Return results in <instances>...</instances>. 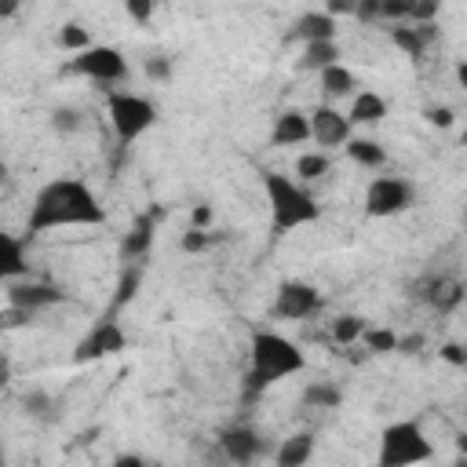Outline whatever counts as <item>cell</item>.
Wrapping results in <instances>:
<instances>
[{
  "instance_id": "b9f144b4",
  "label": "cell",
  "mask_w": 467,
  "mask_h": 467,
  "mask_svg": "<svg viewBox=\"0 0 467 467\" xmlns=\"http://www.w3.org/2000/svg\"><path fill=\"white\" fill-rule=\"evenodd\" d=\"M420 347H423V336H420V332L398 339V350H401V354H420Z\"/></svg>"
},
{
  "instance_id": "f6af8a7d",
  "label": "cell",
  "mask_w": 467,
  "mask_h": 467,
  "mask_svg": "<svg viewBox=\"0 0 467 467\" xmlns=\"http://www.w3.org/2000/svg\"><path fill=\"white\" fill-rule=\"evenodd\" d=\"M456 80H460V88L467 91V62H460V66H456Z\"/></svg>"
},
{
  "instance_id": "7402d4cb",
  "label": "cell",
  "mask_w": 467,
  "mask_h": 467,
  "mask_svg": "<svg viewBox=\"0 0 467 467\" xmlns=\"http://www.w3.org/2000/svg\"><path fill=\"white\" fill-rule=\"evenodd\" d=\"M139 285H142V266H124V270H120V281H117V292H113V299H109V314H106V317H113L117 310H124V306L135 299Z\"/></svg>"
},
{
  "instance_id": "4fadbf2b",
  "label": "cell",
  "mask_w": 467,
  "mask_h": 467,
  "mask_svg": "<svg viewBox=\"0 0 467 467\" xmlns=\"http://www.w3.org/2000/svg\"><path fill=\"white\" fill-rule=\"evenodd\" d=\"M157 219H161V212H157V208H153V212L135 215L131 230L120 237V259H124V266H146V255H150V244H153Z\"/></svg>"
},
{
  "instance_id": "2e32d148",
  "label": "cell",
  "mask_w": 467,
  "mask_h": 467,
  "mask_svg": "<svg viewBox=\"0 0 467 467\" xmlns=\"http://www.w3.org/2000/svg\"><path fill=\"white\" fill-rule=\"evenodd\" d=\"M288 40H306V44H317V40H336V18L328 11H306L296 18V26L288 29Z\"/></svg>"
},
{
  "instance_id": "83f0119b",
  "label": "cell",
  "mask_w": 467,
  "mask_h": 467,
  "mask_svg": "<svg viewBox=\"0 0 467 467\" xmlns=\"http://www.w3.org/2000/svg\"><path fill=\"white\" fill-rule=\"evenodd\" d=\"M328 157H325V150H314V153H303L299 161H296V175L303 179V182H314V179H321V175H328Z\"/></svg>"
},
{
  "instance_id": "bcb514c9",
  "label": "cell",
  "mask_w": 467,
  "mask_h": 467,
  "mask_svg": "<svg viewBox=\"0 0 467 467\" xmlns=\"http://www.w3.org/2000/svg\"><path fill=\"white\" fill-rule=\"evenodd\" d=\"M452 467H467V456H456V460H452Z\"/></svg>"
},
{
  "instance_id": "d4e9b609",
  "label": "cell",
  "mask_w": 467,
  "mask_h": 467,
  "mask_svg": "<svg viewBox=\"0 0 467 467\" xmlns=\"http://www.w3.org/2000/svg\"><path fill=\"white\" fill-rule=\"evenodd\" d=\"M347 153H350V161H358L361 168H383V164H387V150H383L376 139H350V142H347Z\"/></svg>"
},
{
  "instance_id": "8992f818",
  "label": "cell",
  "mask_w": 467,
  "mask_h": 467,
  "mask_svg": "<svg viewBox=\"0 0 467 467\" xmlns=\"http://www.w3.org/2000/svg\"><path fill=\"white\" fill-rule=\"evenodd\" d=\"M69 69L80 73V77H91V80H99V84H120V80L128 77V58H124L120 47L95 44V47L73 55Z\"/></svg>"
},
{
  "instance_id": "8fae6325",
  "label": "cell",
  "mask_w": 467,
  "mask_h": 467,
  "mask_svg": "<svg viewBox=\"0 0 467 467\" xmlns=\"http://www.w3.org/2000/svg\"><path fill=\"white\" fill-rule=\"evenodd\" d=\"M412 296L420 303H427L431 310L449 314V310H456L463 303V281H456L449 274H427V277L412 281Z\"/></svg>"
},
{
  "instance_id": "6da1fadb",
  "label": "cell",
  "mask_w": 467,
  "mask_h": 467,
  "mask_svg": "<svg viewBox=\"0 0 467 467\" xmlns=\"http://www.w3.org/2000/svg\"><path fill=\"white\" fill-rule=\"evenodd\" d=\"M102 223H106V208L88 182L51 179L36 190V197L29 204L26 234L36 237V234L58 230V226H102Z\"/></svg>"
},
{
  "instance_id": "f1b7e54d",
  "label": "cell",
  "mask_w": 467,
  "mask_h": 467,
  "mask_svg": "<svg viewBox=\"0 0 467 467\" xmlns=\"http://www.w3.org/2000/svg\"><path fill=\"white\" fill-rule=\"evenodd\" d=\"M58 44L66 47V51H88V47H95L91 44V29H84V26H77V22H66L62 29H58Z\"/></svg>"
},
{
  "instance_id": "836d02e7",
  "label": "cell",
  "mask_w": 467,
  "mask_h": 467,
  "mask_svg": "<svg viewBox=\"0 0 467 467\" xmlns=\"http://www.w3.org/2000/svg\"><path fill=\"white\" fill-rule=\"evenodd\" d=\"M379 11H383V18H390V22H409V11H412V0H379Z\"/></svg>"
},
{
  "instance_id": "7a4b0ae2",
  "label": "cell",
  "mask_w": 467,
  "mask_h": 467,
  "mask_svg": "<svg viewBox=\"0 0 467 467\" xmlns=\"http://www.w3.org/2000/svg\"><path fill=\"white\" fill-rule=\"evenodd\" d=\"M252 365H248V376H244V401L252 405L266 387H274L277 379L285 376H296L306 368V358L303 350L285 339L281 332H270V328H255L252 332V350H248Z\"/></svg>"
},
{
  "instance_id": "5bb4252c",
  "label": "cell",
  "mask_w": 467,
  "mask_h": 467,
  "mask_svg": "<svg viewBox=\"0 0 467 467\" xmlns=\"http://www.w3.org/2000/svg\"><path fill=\"white\" fill-rule=\"evenodd\" d=\"M310 139H314L321 150H328V146H347V142H350V120H347L339 109H332V106H317V109L310 113Z\"/></svg>"
},
{
  "instance_id": "7c38bea8",
  "label": "cell",
  "mask_w": 467,
  "mask_h": 467,
  "mask_svg": "<svg viewBox=\"0 0 467 467\" xmlns=\"http://www.w3.org/2000/svg\"><path fill=\"white\" fill-rule=\"evenodd\" d=\"M215 441H219V449H223V456H226L230 467H248V463H255V460L270 449L263 434H255L252 427H241V423L226 427Z\"/></svg>"
},
{
  "instance_id": "f35d334b",
  "label": "cell",
  "mask_w": 467,
  "mask_h": 467,
  "mask_svg": "<svg viewBox=\"0 0 467 467\" xmlns=\"http://www.w3.org/2000/svg\"><path fill=\"white\" fill-rule=\"evenodd\" d=\"M423 117H427V124H434V128H449V124H452V109H449V106H431Z\"/></svg>"
},
{
  "instance_id": "603a6c76",
  "label": "cell",
  "mask_w": 467,
  "mask_h": 467,
  "mask_svg": "<svg viewBox=\"0 0 467 467\" xmlns=\"http://www.w3.org/2000/svg\"><path fill=\"white\" fill-rule=\"evenodd\" d=\"M339 401H343V390L332 379H314L303 390V405L306 409H339Z\"/></svg>"
},
{
  "instance_id": "4dcf8cb0",
  "label": "cell",
  "mask_w": 467,
  "mask_h": 467,
  "mask_svg": "<svg viewBox=\"0 0 467 467\" xmlns=\"http://www.w3.org/2000/svg\"><path fill=\"white\" fill-rule=\"evenodd\" d=\"M223 241V234H212V230H186L182 234V252L186 255H201V252H208L212 244H219Z\"/></svg>"
},
{
  "instance_id": "ba28073f",
  "label": "cell",
  "mask_w": 467,
  "mask_h": 467,
  "mask_svg": "<svg viewBox=\"0 0 467 467\" xmlns=\"http://www.w3.org/2000/svg\"><path fill=\"white\" fill-rule=\"evenodd\" d=\"M321 310V292L306 281H281L274 296V317L281 321H303Z\"/></svg>"
},
{
  "instance_id": "e575fe53",
  "label": "cell",
  "mask_w": 467,
  "mask_h": 467,
  "mask_svg": "<svg viewBox=\"0 0 467 467\" xmlns=\"http://www.w3.org/2000/svg\"><path fill=\"white\" fill-rule=\"evenodd\" d=\"M354 18H358V22H383L379 0H358V7H354Z\"/></svg>"
},
{
  "instance_id": "8d00e7d4",
  "label": "cell",
  "mask_w": 467,
  "mask_h": 467,
  "mask_svg": "<svg viewBox=\"0 0 467 467\" xmlns=\"http://www.w3.org/2000/svg\"><path fill=\"white\" fill-rule=\"evenodd\" d=\"M212 219H215L212 204H197V208H193V215H190V230H208V226H212Z\"/></svg>"
},
{
  "instance_id": "ab89813d",
  "label": "cell",
  "mask_w": 467,
  "mask_h": 467,
  "mask_svg": "<svg viewBox=\"0 0 467 467\" xmlns=\"http://www.w3.org/2000/svg\"><path fill=\"white\" fill-rule=\"evenodd\" d=\"M33 314L29 310H18V306H7L4 310V328H18V325H29Z\"/></svg>"
},
{
  "instance_id": "e0dca14e",
  "label": "cell",
  "mask_w": 467,
  "mask_h": 467,
  "mask_svg": "<svg viewBox=\"0 0 467 467\" xmlns=\"http://www.w3.org/2000/svg\"><path fill=\"white\" fill-rule=\"evenodd\" d=\"M310 139V117L299 113V109H285L277 113L274 120V131H270V142L274 146H299Z\"/></svg>"
},
{
  "instance_id": "ac0fdd59",
  "label": "cell",
  "mask_w": 467,
  "mask_h": 467,
  "mask_svg": "<svg viewBox=\"0 0 467 467\" xmlns=\"http://www.w3.org/2000/svg\"><path fill=\"white\" fill-rule=\"evenodd\" d=\"M26 274H29L26 241L15 237V234H0V277H4V285L7 281H22Z\"/></svg>"
},
{
  "instance_id": "3957f363",
  "label": "cell",
  "mask_w": 467,
  "mask_h": 467,
  "mask_svg": "<svg viewBox=\"0 0 467 467\" xmlns=\"http://www.w3.org/2000/svg\"><path fill=\"white\" fill-rule=\"evenodd\" d=\"M263 190H266V201H270V223H274L277 234H288V230H299V226L321 219V204H317V201H314L292 175L266 171V175H263Z\"/></svg>"
},
{
  "instance_id": "9c48e42d",
  "label": "cell",
  "mask_w": 467,
  "mask_h": 467,
  "mask_svg": "<svg viewBox=\"0 0 467 467\" xmlns=\"http://www.w3.org/2000/svg\"><path fill=\"white\" fill-rule=\"evenodd\" d=\"M128 347V336L124 328L113 321V317H102L73 350V361L84 365V361H99V358H109V354H120Z\"/></svg>"
},
{
  "instance_id": "d6a6232c",
  "label": "cell",
  "mask_w": 467,
  "mask_h": 467,
  "mask_svg": "<svg viewBox=\"0 0 467 467\" xmlns=\"http://www.w3.org/2000/svg\"><path fill=\"white\" fill-rule=\"evenodd\" d=\"M146 77L150 80H157V84H164V80H171V58H164V55H153V58H146Z\"/></svg>"
},
{
  "instance_id": "52a82bcc",
  "label": "cell",
  "mask_w": 467,
  "mask_h": 467,
  "mask_svg": "<svg viewBox=\"0 0 467 467\" xmlns=\"http://www.w3.org/2000/svg\"><path fill=\"white\" fill-rule=\"evenodd\" d=\"M409 204H412V186L398 175H376L365 190V215H372V219L398 215Z\"/></svg>"
},
{
  "instance_id": "9a60e30c",
  "label": "cell",
  "mask_w": 467,
  "mask_h": 467,
  "mask_svg": "<svg viewBox=\"0 0 467 467\" xmlns=\"http://www.w3.org/2000/svg\"><path fill=\"white\" fill-rule=\"evenodd\" d=\"M390 40H394L398 51H405L412 62H420L423 51L438 40V26H434V22H431V26H394V29H390Z\"/></svg>"
},
{
  "instance_id": "44dd1931",
  "label": "cell",
  "mask_w": 467,
  "mask_h": 467,
  "mask_svg": "<svg viewBox=\"0 0 467 467\" xmlns=\"http://www.w3.org/2000/svg\"><path fill=\"white\" fill-rule=\"evenodd\" d=\"M383 117H387V102L376 91H358L350 102V113H347L350 124H379Z\"/></svg>"
},
{
  "instance_id": "d6986e66",
  "label": "cell",
  "mask_w": 467,
  "mask_h": 467,
  "mask_svg": "<svg viewBox=\"0 0 467 467\" xmlns=\"http://www.w3.org/2000/svg\"><path fill=\"white\" fill-rule=\"evenodd\" d=\"M22 412L26 416H33V420H40V423H55L58 416H62V401L55 398V394H47L44 387H29V390H22Z\"/></svg>"
},
{
  "instance_id": "277c9868",
  "label": "cell",
  "mask_w": 467,
  "mask_h": 467,
  "mask_svg": "<svg viewBox=\"0 0 467 467\" xmlns=\"http://www.w3.org/2000/svg\"><path fill=\"white\" fill-rule=\"evenodd\" d=\"M431 456H434V445L416 420H398L379 431L376 467H416Z\"/></svg>"
},
{
  "instance_id": "60d3db41",
  "label": "cell",
  "mask_w": 467,
  "mask_h": 467,
  "mask_svg": "<svg viewBox=\"0 0 467 467\" xmlns=\"http://www.w3.org/2000/svg\"><path fill=\"white\" fill-rule=\"evenodd\" d=\"M354 7H358V0H328L325 4V11L336 18V15H354Z\"/></svg>"
},
{
  "instance_id": "ffe728a7",
  "label": "cell",
  "mask_w": 467,
  "mask_h": 467,
  "mask_svg": "<svg viewBox=\"0 0 467 467\" xmlns=\"http://www.w3.org/2000/svg\"><path fill=\"white\" fill-rule=\"evenodd\" d=\"M314 456V434L310 431H299L292 438H285L274 452V467H303L306 460Z\"/></svg>"
},
{
  "instance_id": "c3c4849f",
  "label": "cell",
  "mask_w": 467,
  "mask_h": 467,
  "mask_svg": "<svg viewBox=\"0 0 467 467\" xmlns=\"http://www.w3.org/2000/svg\"><path fill=\"white\" fill-rule=\"evenodd\" d=\"M463 223H467V208H463Z\"/></svg>"
},
{
  "instance_id": "f546056e",
  "label": "cell",
  "mask_w": 467,
  "mask_h": 467,
  "mask_svg": "<svg viewBox=\"0 0 467 467\" xmlns=\"http://www.w3.org/2000/svg\"><path fill=\"white\" fill-rule=\"evenodd\" d=\"M80 124H84V117L77 106H55L51 109V128L58 135H73V131H80Z\"/></svg>"
},
{
  "instance_id": "4316f807",
  "label": "cell",
  "mask_w": 467,
  "mask_h": 467,
  "mask_svg": "<svg viewBox=\"0 0 467 467\" xmlns=\"http://www.w3.org/2000/svg\"><path fill=\"white\" fill-rule=\"evenodd\" d=\"M365 317H358V314H343V317H336L332 321V339L339 343V347H350V343H358L361 336H365Z\"/></svg>"
},
{
  "instance_id": "7dc6e473",
  "label": "cell",
  "mask_w": 467,
  "mask_h": 467,
  "mask_svg": "<svg viewBox=\"0 0 467 467\" xmlns=\"http://www.w3.org/2000/svg\"><path fill=\"white\" fill-rule=\"evenodd\" d=\"M460 142H463V146H467V128H463V135H460Z\"/></svg>"
},
{
  "instance_id": "74e56055",
  "label": "cell",
  "mask_w": 467,
  "mask_h": 467,
  "mask_svg": "<svg viewBox=\"0 0 467 467\" xmlns=\"http://www.w3.org/2000/svg\"><path fill=\"white\" fill-rule=\"evenodd\" d=\"M438 354H441L449 365H460V368L467 365V347H463V343H445Z\"/></svg>"
},
{
  "instance_id": "484cf974",
  "label": "cell",
  "mask_w": 467,
  "mask_h": 467,
  "mask_svg": "<svg viewBox=\"0 0 467 467\" xmlns=\"http://www.w3.org/2000/svg\"><path fill=\"white\" fill-rule=\"evenodd\" d=\"M321 88H325V95H332V99H339V95H350L354 88H358V80H354V73L347 69V66H328V69H321Z\"/></svg>"
},
{
  "instance_id": "cb8c5ba5",
  "label": "cell",
  "mask_w": 467,
  "mask_h": 467,
  "mask_svg": "<svg viewBox=\"0 0 467 467\" xmlns=\"http://www.w3.org/2000/svg\"><path fill=\"white\" fill-rule=\"evenodd\" d=\"M336 58H339V47H336V40H317V44H306L303 47V58H299V66L303 69H328V66H336Z\"/></svg>"
},
{
  "instance_id": "d590c367",
  "label": "cell",
  "mask_w": 467,
  "mask_h": 467,
  "mask_svg": "<svg viewBox=\"0 0 467 467\" xmlns=\"http://www.w3.org/2000/svg\"><path fill=\"white\" fill-rule=\"evenodd\" d=\"M124 11H128L139 26H146V22L153 18V4H150V0H128V4H124Z\"/></svg>"
},
{
  "instance_id": "7bdbcfd3",
  "label": "cell",
  "mask_w": 467,
  "mask_h": 467,
  "mask_svg": "<svg viewBox=\"0 0 467 467\" xmlns=\"http://www.w3.org/2000/svg\"><path fill=\"white\" fill-rule=\"evenodd\" d=\"M113 467H150L142 456H135V452H124V456H117L113 460Z\"/></svg>"
},
{
  "instance_id": "1f68e13d",
  "label": "cell",
  "mask_w": 467,
  "mask_h": 467,
  "mask_svg": "<svg viewBox=\"0 0 467 467\" xmlns=\"http://www.w3.org/2000/svg\"><path fill=\"white\" fill-rule=\"evenodd\" d=\"M361 339H365L368 354H390V350H398V336L390 328H365Z\"/></svg>"
},
{
  "instance_id": "ee69618b",
  "label": "cell",
  "mask_w": 467,
  "mask_h": 467,
  "mask_svg": "<svg viewBox=\"0 0 467 467\" xmlns=\"http://www.w3.org/2000/svg\"><path fill=\"white\" fill-rule=\"evenodd\" d=\"M456 452H460V456H467V431H460V434H456Z\"/></svg>"
},
{
  "instance_id": "5b68a950",
  "label": "cell",
  "mask_w": 467,
  "mask_h": 467,
  "mask_svg": "<svg viewBox=\"0 0 467 467\" xmlns=\"http://www.w3.org/2000/svg\"><path fill=\"white\" fill-rule=\"evenodd\" d=\"M106 113H109V128L120 146H131L139 135H146L157 124V106L150 99L128 95V91H109Z\"/></svg>"
},
{
  "instance_id": "30bf717a",
  "label": "cell",
  "mask_w": 467,
  "mask_h": 467,
  "mask_svg": "<svg viewBox=\"0 0 467 467\" xmlns=\"http://www.w3.org/2000/svg\"><path fill=\"white\" fill-rule=\"evenodd\" d=\"M4 296H7V306H18V310H44V306H55V303H66V288L58 285H47V281H33V277H22V281H7L4 285Z\"/></svg>"
}]
</instances>
